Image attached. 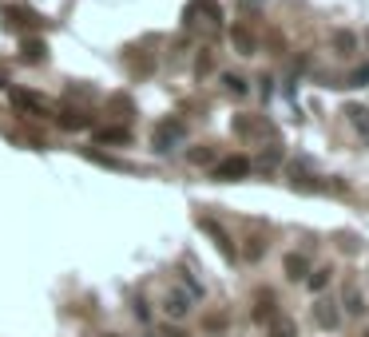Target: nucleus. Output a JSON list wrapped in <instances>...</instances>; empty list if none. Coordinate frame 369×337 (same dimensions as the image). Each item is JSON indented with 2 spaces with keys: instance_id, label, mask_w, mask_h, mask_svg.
<instances>
[{
  "instance_id": "18",
  "label": "nucleus",
  "mask_w": 369,
  "mask_h": 337,
  "mask_svg": "<svg viewBox=\"0 0 369 337\" xmlns=\"http://www.w3.org/2000/svg\"><path fill=\"white\" fill-rule=\"evenodd\" d=\"M270 337H298V329H294V321L290 318H274L270 321Z\"/></svg>"
},
{
  "instance_id": "16",
  "label": "nucleus",
  "mask_w": 369,
  "mask_h": 337,
  "mask_svg": "<svg viewBox=\"0 0 369 337\" xmlns=\"http://www.w3.org/2000/svg\"><path fill=\"white\" fill-rule=\"evenodd\" d=\"M96 139H99V143H128L131 131H128V127H99Z\"/></svg>"
},
{
  "instance_id": "7",
  "label": "nucleus",
  "mask_w": 369,
  "mask_h": 337,
  "mask_svg": "<svg viewBox=\"0 0 369 337\" xmlns=\"http://www.w3.org/2000/svg\"><path fill=\"white\" fill-rule=\"evenodd\" d=\"M199 226H203V230H207L210 238H215V246L223 250V258H235V246H230V238H226V230H223L219 223H215V218H199Z\"/></svg>"
},
{
  "instance_id": "15",
  "label": "nucleus",
  "mask_w": 369,
  "mask_h": 337,
  "mask_svg": "<svg viewBox=\"0 0 369 337\" xmlns=\"http://www.w3.org/2000/svg\"><path fill=\"white\" fill-rule=\"evenodd\" d=\"M286 274L294 278V282H302L306 274H310V262H306L302 254H286Z\"/></svg>"
},
{
  "instance_id": "19",
  "label": "nucleus",
  "mask_w": 369,
  "mask_h": 337,
  "mask_svg": "<svg viewBox=\"0 0 369 337\" xmlns=\"http://www.w3.org/2000/svg\"><path fill=\"white\" fill-rule=\"evenodd\" d=\"M223 88L230 96H246V80H242V76H223Z\"/></svg>"
},
{
  "instance_id": "5",
  "label": "nucleus",
  "mask_w": 369,
  "mask_h": 337,
  "mask_svg": "<svg viewBox=\"0 0 369 337\" xmlns=\"http://www.w3.org/2000/svg\"><path fill=\"white\" fill-rule=\"evenodd\" d=\"M183 17H187V24H195V17H207V20H203V24H210V28H215V24L223 20V8H219L215 0H191Z\"/></svg>"
},
{
  "instance_id": "2",
  "label": "nucleus",
  "mask_w": 369,
  "mask_h": 337,
  "mask_svg": "<svg viewBox=\"0 0 369 337\" xmlns=\"http://www.w3.org/2000/svg\"><path fill=\"white\" fill-rule=\"evenodd\" d=\"M12 103H17L24 115H52L48 99L36 96V92H28V88H12Z\"/></svg>"
},
{
  "instance_id": "26",
  "label": "nucleus",
  "mask_w": 369,
  "mask_h": 337,
  "mask_svg": "<svg viewBox=\"0 0 369 337\" xmlns=\"http://www.w3.org/2000/svg\"><path fill=\"white\" fill-rule=\"evenodd\" d=\"M0 88H8V72L4 68H0Z\"/></svg>"
},
{
  "instance_id": "27",
  "label": "nucleus",
  "mask_w": 369,
  "mask_h": 337,
  "mask_svg": "<svg viewBox=\"0 0 369 337\" xmlns=\"http://www.w3.org/2000/svg\"><path fill=\"white\" fill-rule=\"evenodd\" d=\"M361 337H369V329H366V334H361Z\"/></svg>"
},
{
  "instance_id": "20",
  "label": "nucleus",
  "mask_w": 369,
  "mask_h": 337,
  "mask_svg": "<svg viewBox=\"0 0 369 337\" xmlns=\"http://www.w3.org/2000/svg\"><path fill=\"white\" fill-rule=\"evenodd\" d=\"M306 282H310V289H314V294H321V289H326V282H330V270H314V274H306Z\"/></svg>"
},
{
  "instance_id": "11",
  "label": "nucleus",
  "mask_w": 369,
  "mask_h": 337,
  "mask_svg": "<svg viewBox=\"0 0 369 337\" xmlns=\"http://www.w3.org/2000/svg\"><path fill=\"white\" fill-rule=\"evenodd\" d=\"M346 119L353 123V131H357V135H366V139H369V108L350 103V108H346Z\"/></svg>"
},
{
  "instance_id": "6",
  "label": "nucleus",
  "mask_w": 369,
  "mask_h": 337,
  "mask_svg": "<svg viewBox=\"0 0 369 337\" xmlns=\"http://www.w3.org/2000/svg\"><path fill=\"white\" fill-rule=\"evenodd\" d=\"M191 294H187V289H167V298H163V309H167V318H187V314H191Z\"/></svg>"
},
{
  "instance_id": "13",
  "label": "nucleus",
  "mask_w": 369,
  "mask_h": 337,
  "mask_svg": "<svg viewBox=\"0 0 369 337\" xmlns=\"http://www.w3.org/2000/svg\"><path fill=\"white\" fill-rule=\"evenodd\" d=\"M255 321H274V294H270V289H262V294H258Z\"/></svg>"
},
{
  "instance_id": "25",
  "label": "nucleus",
  "mask_w": 369,
  "mask_h": 337,
  "mask_svg": "<svg viewBox=\"0 0 369 337\" xmlns=\"http://www.w3.org/2000/svg\"><path fill=\"white\" fill-rule=\"evenodd\" d=\"M258 4H262V0H242V8H258Z\"/></svg>"
},
{
  "instance_id": "14",
  "label": "nucleus",
  "mask_w": 369,
  "mask_h": 337,
  "mask_svg": "<svg viewBox=\"0 0 369 337\" xmlns=\"http://www.w3.org/2000/svg\"><path fill=\"white\" fill-rule=\"evenodd\" d=\"M334 52H337V56H353V52H357V36L337 28V32H334Z\"/></svg>"
},
{
  "instance_id": "24",
  "label": "nucleus",
  "mask_w": 369,
  "mask_h": 337,
  "mask_svg": "<svg viewBox=\"0 0 369 337\" xmlns=\"http://www.w3.org/2000/svg\"><path fill=\"white\" fill-rule=\"evenodd\" d=\"M163 337H187V334H183L179 325H167V329H163Z\"/></svg>"
},
{
  "instance_id": "8",
  "label": "nucleus",
  "mask_w": 369,
  "mask_h": 337,
  "mask_svg": "<svg viewBox=\"0 0 369 337\" xmlns=\"http://www.w3.org/2000/svg\"><path fill=\"white\" fill-rule=\"evenodd\" d=\"M60 127L64 131H83V127H92V115L83 112V108H64V112H60Z\"/></svg>"
},
{
  "instance_id": "12",
  "label": "nucleus",
  "mask_w": 369,
  "mask_h": 337,
  "mask_svg": "<svg viewBox=\"0 0 369 337\" xmlns=\"http://www.w3.org/2000/svg\"><path fill=\"white\" fill-rule=\"evenodd\" d=\"M20 52H24V64H40V60L48 56V44H44V40H36V36H28V40L20 44Z\"/></svg>"
},
{
  "instance_id": "21",
  "label": "nucleus",
  "mask_w": 369,
  "mask_h": 337,
  "mask_svg": "<svg viewBox=\"0 0 369 337\" xmlns=\"http://www.w3.org/2000/svg\"><path fill=\"white\" fill-rule=\"evenodd\" d=\"M246 258H250V262L262 258V238H246Z\"/></svg>"
},
{
  "instance_id": "9",
  "label": "nucleus",
  "mask_w": 369,
  "mask_h": 337,
  "mask_svg": "<svg viewBox=\"0 0 369 337\" xmlns=\"http://www.w3.org/2000/svg\"><path fill=\"white\" fill-rule=\"evenodd\" d=\"M341 305H346V314H353V318H361V314L369 309V305H366V294L353 286V282H350L346 289H341Z\"/></svg>"
},
{
  "instance_id": "3",
  "label": "nucleus",
  "mask_w": 369,
  "mask_h": 337,
  "mask_svg": "<svg viewBox=\"0 0 369 337\" xmlns=\"http://www.w3.org/2000/svg\"><path fill=\"white\" fill-rule=\"evenodd\" d=\"M250 175V159L246 155H230V159L215 163V178H223V183H235V178H246Z\"/></svg>"
},
{
  "instance_id": "17",
  "label": "nucleus",
  "mask_w": 369,
  "mask_h": 337,
  "mask_svg": "<svg viewBox=\"0 0 369 337\" xmlns=\"http://www.w3.org/2000/svg\"><path fill=\"white\" fill-rule=\"evenodd\" d=\"M230 40H235V48H239L242 56H255V36L246 32V28H235V32H230Z\"/></svg>"
},
{
  "instance_id": "4",
  "label": "nucleus",
  "mask_w": 369,
  "mask_h": 337,
  "mask_svg": "<svg viewBox=\"0 0 369 337\" xmlns=\"http://www.w3.org/2000/svg\"><path fill=\"white\" fill-rule=\"evenodd\" d=\"M310 314H314V325H318V329H337V321H341V309H337V302H330V298H318V302L310 305Z\"/></svg>"
},
{
  "instance_id": "22",
  "label": "nucleus",
  "mask_w": 369,
  "mask_h": 337,
  "mask_svg": "<svg viewBox=\"0 0 369 337\" xmlns=\"http://www.w3.org/2000/svg\"><path fill=\"white\" fill-rule=\"evenodd\" d=\"M215 159V151H210V147H195L191 151V163H210Z\"/></svg>"
},
{
  "instance_id": "1",
  "label": "nucleus",
  "mask_w": 369,
  "mask_h": 337,
  "mask_svg": "<svg viewBox=\"0 0 369 337\" xmlns=\"http://www.w3.org/2000/svg\"><path fill=\"white\" fill-rule=\"evenodd\" d=\"M183 135H187L183 119H163L159 127H155V135H151V147L155 151H171V147L183 143Z\"/></svg>"
},
{
  "instance_id": "23",
  "label": "nucleus",
  "mask_w": 369,
  "mask_h": 337,
  "mask_svg": "<svg viewBox=\"0 0 369 337\" xmlns=\"http://www.w3.org/2000/svg\"><path fill=\"white\" fill-rule=\"evenodd\" d=\"M366 83H369V68H357L350 76V88H366Z\"/></svg>"
},
{
  "instance_id": "10",
  "label": "nucleus",
  "mask_w": 369,
  "mask_h": 337,
  "mask_svg": "<svg viewBox=\"0 0 369 337\" xmlns=\"http://www.w3.org/2000/svg\"><path fill=\"white\" fill-rule=\"evenodd\" d=\"M4 20H8V28L17 24V28H36V24H44V17H36L28 8H4Z\"/></svg>"
}]
</instances>
